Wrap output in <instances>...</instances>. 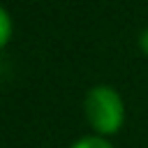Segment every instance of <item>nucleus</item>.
<instances>
[{
    "label": "nucleus",
    "instance_id": "f257e3e1",
    "mask_svg": "<svg viewBox=\"0 0 148 148\" xmlns=\"http://www.w3.org/2000/svg\"><path fill=\"white\" fill-rule=\"evenodd\" d=\"M83 111H86V120L90 123V127L102 136L116 134L125 120V104L118 90L111 86L90 88L83 99Z\"/></svg>",
    "mask_w": 148,
    "mask_h": 148
},
{
    "label": "nucleus",
    "instance_id": "f03ea898",
    "mask_svg": "<svg viewBox=\"0 0 148 148\" xmlns=\"http://www.w3.org/2000/svg\"><path fill=\"white\" fill-rule=\"evenodd\" d=\"M0 28H2V32H0V46L5 49L9 44V39H12V16H9L7 9L0 12Z\"/></svg>",
    "mask_w": 148,
    "mask_h": 148
},
{
    "label": "nucleus",
    "instance_id": "7ed1b4c3",
    "mask_svg": "<svg viewBox=\"0 0 148 148\" xmlns=\"http://www.w3.org/2000/svg\"><path fill=\"white\" fill-rule=\"evenodd\" d=\"M72 148H113L104 136H83L76 143H72Z\"/></svg>",
    "mask_w": 148,
    "mask_h": 148
},
{
    "label": "nucleus",
    "instance_id": "20e7f679",
    "mask_svg": "<svg viewBox=\"0 0 148 148\" xmlns=\"http://www.w3.org/2000/svg\"><path fill=\"white\" fill-rule=\"evenodd\" d=\"M139 49L143 51V56H148V28H143L139 35Z\"/></svg>",
    "mask_w": 148,
    "mask_h": 148
}]
</instances>
